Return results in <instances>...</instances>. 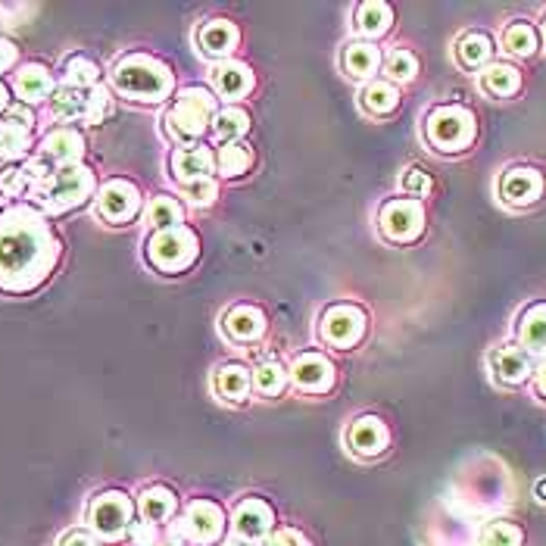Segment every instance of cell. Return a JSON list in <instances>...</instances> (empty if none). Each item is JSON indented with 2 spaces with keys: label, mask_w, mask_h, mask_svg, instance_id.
Instances as JSON below:
<instances>
[{
  "label": "cell",
  "mask_w": 546,
  "mask_h": 546,
  "mask_svg": "<svg viewBox=\"0 0 546 546\" xmlns=\"http://www.w3.org/2000/svg\"><path fill=\"white\" fill-rule=\"evenodd\" d=\"M63 241L35 203L0 210V294L25 297L54 275Z\"/></svg>",
  "instance_id": "1"
},
{
  "label": "cell",
  "mask_w": 546,
  "mask_h": 546,
  "mask_svg": "<svg viewBox=\"0 0 546 546\" xmlns=\"http://www.w3.org/2000/svg\"><path fill=\"white\" fill-rule=\"evenodd\" d=\"M113 88L135 103H163L175 94V72L160 57L135 50L113 66Z\"/></svg>",
  "instance_id": "2"
},
{
  "label": "cell",
  "mask_w": 546,
  "mask_h": 546,
  "mask_svg": "<svg viewBox=\"0 0 546 546\" xmlns=\"http://www.w3.org/2000/svg\"><path fill=\"white\" fill-rule=\"evenodd\" d=\"M216 113H219V100L210 88H203V85L181 88L166 113V135L178 147H194L203 141L206 128L213 125Z\"/></svg>",
  "instance_id": "3"
},
{
  "label": "cell",
  "mask_w": 546,
  "mask_h": 546,
  "mask_svg": "<svg viewBox=\"0 0 546 546\" xmlns=\"http://www.w3.org/2000/svg\"><path fill=\"white\" fill-rule=\"evenodd\" d=\"M94 194H97V175L85 163L60 169L57 175H50L47 181H41V185L32 191L35 206L44 216L72 213V210H78V206H85Z\"/></svg>",
  "instance_id": "4"
},
{
  "label": "cell",
  "mask_w": 546,
  "mask_h": 546,
  "mask_svg": "<svg viewBox=\"0 0 546 546\" xmlns=\"http://www.w3.org/2000/svg\"><path fill=\"white\" fill-rule=\"evenodd\" d=\"M147 263L163 275H181L188 272L200 259V238L191 225H172L153 231L144 244Z\"/></svg>",
  "instance_id": "5"
},
{
  "label": "cell",
  "mask_w": 546,
  "mask_h": 546,
  "mask_svg": "<svg viewBox=\"0 0 546 546\" xmlns=\"http://www.w3.org/2000/svg\"><path fill=\"white\" fill-rule=\"evenodd\" d=\"M475 135H478L475 113L462 107V103H444V107H434L425 116V138L440 153L468 150L475 141Z\"/></svg>",
  "instance_id": "6"
},
{
  "label": "cell",
  "mask_w": 546,
  "mask_h": 546,
  "mask_svg": "<svg viewBox=\"0 0 546 546\" xmlns=\"http://www.w3.org/2000/svg\"><path fill=\"white\" fill-rule=\"evenodd\" d=\"M228 531V515L216 500H191L181 512V518L172 525V534L178 543L194 546H216Z\"/></svg>",
  "instance_id": "7"
},
{
  "label": "cell",
  "mask_w": 546,
  "mask_h": 546,
  "mask_svg": "<svg viewBox=\"0 0 546 546\" xmlns=\"http://www.w3.org/2000/svg\"><path fill=\"white\" fill-rule=\"evenodd\" d=\"M88 525L103 540H119L135 525V503L122 490H103L88 506Z\"/></svg>",
  "instance_id": "8"
},
{
  "label": "cell",
  "mask_w": 546,
  "mask_h": 546,
  "mask_svg": "<svg viewBox=\"0 0 546 546\" xmlns=\"http://www.w3.org/2000/svg\"><path fill=\"white\" fill-rule=\"evenodd\" d=\"M369 334V316L366 309L356 303H331L322 312L319 322V337L325 344L337 350H353L362 344V337Z\"/></svg>",
  "instance_id": "9"
},
{
  "label": "cell",
  "mask_w": 546,
  "mask_h": 546,
  "mask_svg": "<svg viewBox=\"0 0 546 546\" xmlns=\"http://www.w3.org/2000/svg\"><path fill=\"white\" fill-rule=\"evenodd\" d=\"M378 231L390 244H415L425 231V206L422 200L397 197L387 200L378 213Z\"/></svg>",
  "instance_id": "10"
},
{
  "label": "cell",
  "mask_w": 546,
  "mask_h": 546,
  "mask_svg": "<svg viewBox=\"0 0 546 546\" xmlns=\"http://www.w3.org/2000/svg\"><path fill=\"white\" fill-rule=\"evenodd\" d=\"M144 194L132 178H110L97 188V213L110 225H128L141 216Z\"/></svg>",
  "instance_id": "11"
},
{
  "label": "cell",
  "mask_w": 546,
  "mask_h": 546,
  "mask_svg": "<svg viewBox=\"0 0 546 546\" xmlns=\"http://www.w3.org/2000/svg\"><path fill=\"white\" fill-rule=\"evenodd\" d=\"M213 169H216V153L206 144L175 147L169 156V172L181 188L191 185V181H200V178H213Z\"/></svg>",
  "instance_id": "12"
},
{
  "label": "cell",
  "mask_w": 546,
  "mask_h": 546,
  "mask_svg": "<svg viewBox=\"0 0 546 546\" xmlns=\"http://www.w3.org/2000/svg\"><path fill=\"white\" fill-rule=\"evenodd\" d=\"M231 528L234 534H238L241 540H266L275 528V512L266 500L259 497H250L244 503H238V509H234V518H231Z\"/></svg>",
  "instance_id": "13"
},
{
  "label": "cell",
  "mask_w": 546,
  "mask_h": 546,
  "mask_svg": "<svg viewBox=\"0 0 546 546\" xmlns=\"http://www.w3.org/2000/svg\"><path fill=\"white\" fill-rule=\"evenodd\" d=\"M291 378L303 394H328L334 387V362L322 353H300L291 366Z\"/></svg>",
  "instance_id": "14"
},
{
  "label": "cell",
  "mask_w": 546,
  "mask_h": 546,
  "mask_svg": "<svg viewBox=\"0 0 546 546\" xmlns=\"http://www.w3.org/2000/svg\"><path fill=\"white\" fill-rule=\"evenodd\" d=\"M390 444V431L387 425L378 419V415H362L347 428V447L350 453L362 456V459H375L387 450Z\"/></svg>",
  "instance_id": "15"
},
{
  "label": "cell",
  "mask_w": 546,
  "mask_h": 546,
  "mask_svg": "<svg viewBox=\"0 0 546 546\" xmlns=\"http://www.w3.org/2000/svg\"><path fill=\"white\" fill-rule=\"evenodd\" d=\"M238 41H241L238 25L228 22V19H210L197 29V50L210 60H222V63L231 60Z\"/></svg>",
  "instance_id": "16"
},
{
  "label": "cell",
  "mask_w": 546,
  "mask_h": 546,
  "mask_svg": "<svg viewBox=\"0 0 546 546\" xmlns=\"http://www.w3.org/2000/svg\"><path fill=\"white\" fill-rule=\"evenodd\" d=\"M222 328H225V334L231 337V341L253 344V341H259V337L266 334L269 319H266V312L259 309V306L241 303V306H231L225 312V316H222Z\"/></svg>",
  "instance_id": "17"
},
{
  "label": "cell",
  "mask_w": 546,
  "mask_h": 546,
  "mask_svg": "<svg viewBox=\"0 0 546 546\" xmlns=\"http://www.w3.org/2000/svg\"><path fill=\"white\" fill-rule=\"evenodd\" d=\"M13 88L19 94V103L35 107V103H44L54 97L57 82H54V72H50L44 63H25L13 78Z\"/></svg>",
  "instance_id": "18"
},
{
  "label": "cell",
  "mask_w": 546,
  "mask_h": 546,
  "mask_svg": "<svg viewBox=\"0 0 546 546\" xmlns=\"http://www.w3.org/2000/svg\"><path fill=\"white\" fill-rule=\"evenodd\" d=\"M543 194V175L537 169H509L503 178H500V197L512 206H531L537 203Z\"/></svg>",
  "instance_id": "19"
},
{
  "label": "cell",
  "mask_w": 546,
  "mask_h": 546,
  "mask_svg": "<svg viewBox=\"0 0 546 546\" xmlns=\"http://www.w3.org/2000/svg\"><path fill=\"white\" fill-rule=\"evenodd\" d=\"M32 156V128L10 116H0V160L7 166L25 163Z\"/></svg>",
  "instance_id": "20"
},
{
  "label": "cell",
  "mask_w": 546,
  "mask_h": 546,
  "mask_svg": "<svg viewBox=\"0 0 546 546\" xmlns=\"http://www.w3.org/2000/svg\"><path fill=\"white\" fill-rule=\"evenodd\" d=\"M490 369L493 375H497V381L503 384H525L534 372L531 366V353H525L522 347H500V350H493L490 356Z\"/></svg>",
  "instance_id": "21"
},
{
  "label": "cell",
  "mask_w": 546,
  "mask_h": 546,
  "mask_svg": "<svg viewBox=\"0 0 546 546\" xmlns=\"http://www.w3.org/2000/svg\"><path fill=\"white\" fill-rule=\"evenodd\" d=\"M253 72L250 66L238 63V60H225L213 69V91L225 100H234V97H247L253 91Z\"/></svg>",
  "instance_id": "22"
},
{
  "label": "cell",
  "mask_w": 546,
  "mask_h": 546,
  "mask_svg": "<svg viewBox=\"0 0 546 546\" xmlns=\"http://www.w3.org/2000/svg\"><path fill=\"white\" fill-rule=\"evenodd\" d=\"M138 509H141V522L163 525V522H169V518L175 515L178 497H175V490L166 487V484H150V487L141 490Z\"/></svg>",
  "instance_id": "23"
},
{
  "label": "cell",
  "mask_w": 546,
  "mask_h": 546,
  "mask_svg": "<svg viewBox=\"0 0 546 546\" xmlns=\"http://www.w3.org/2000/svg\"><path fill=\"white\" fill-rule=\"evenodd\" d=\"M518 344L531 356H546V303H534L518 319Z\"/></svg>",
  "instance_id": "24"
},
{
  "label": "cell",
  "mask_w": 546,
  "mask_h": 546,
  "mask_svg": "<svg viewBox=\"0 0 546 546\" xmlns=\"http://www.w3.org/2000/svg\"><path fill=\"white\" fill-rule=\"evenodd\" d=\"M341 63L350 78H372L384 66V57H381V47L372 41H350L344 47Z\"/></svg>",
  "instance_id": "25"
},
{
  "label": "cell",
  "mask_w": 546,
  "mask_h": 546,
  "mask_svg": "<svg viewBox=\"0 0 546 546\" xmlns=\"http://www.w3.org/2000/svg\"><path fill=\"white\" fill-rule=\"evenodd\" d=\"M253 387V372L241 362H225L216 372V394L228 403H244Z\"/></svg>",
  "instance_id": "26"
},
{
  "label": "cell",
  "mask_w": 546,
  "mask_h": 546,
  "mask_svg": "<svg viewBox=\"0 0 546 546\" xmlns=\"http://www.w3.org/2000/svg\"><path fill=\"white\" fill-rule=\"evenodd\" d=\"M356 32L366 35V38H384L390 32V25H394V10L384 0H366V4L356 7Z\"/></svg>",
  "instance_id": "27"
},
{
  "label": "cell",
  "mask_w": 546,
  "mask_h": 546,
  "mask_svg": "<svg viewBox=\"0 0 546 546\" xmlns=\"http://www.w3.org/2000/svg\"><path fill=\"white\" fill-rule=\"evenodd\" d=\"M481 88L490 97H512L522 88V72H518L512 63H490L481 72Z\"/></svg>",
  "instance_id": "28"
},
{
  "label": "cell",
  "mask_w": 546,
  "mask_h": 546,
  "mask_svg": "<svg viewBox=\"0 0 546 546\" xmlns=\"http://www.w3.org/2000/svg\"><path fill=\"white\" fill-rule=\"evenodd\" d=\"M63 85L75 91H94L100 85V66L88 54H72L63 63Z\"/></svg>",
  "instance_id": "29"
},
{
  "label": "cell",
  "mask_w": 546,
  "mask_h": 546,
  "mask_svg": "<svg viewBox=\"0 0 546 546\" xmlns=\"http://www.w3.org/2000/svg\"><path fill=\"white\" fill-rule=\"evenodd\" d=\"M85 110H88V91H75L60 85L50 97V116L57 122H85Z\"/></svg>",
  "instance_id": "30"
},
{
  "label": "cell",
  "mask_w": 546,
  "mask_h": 546,
  "mask_svg": "<svg viewBox=\"0 0 546 546\" xmlns=\"http://www.w3.org/2000/svg\"><path fill=\"white\" fill-rule=\"evenodd\" d=\"M400 107V88L394 82H369L362 88V110L372 116H390Z\"/></svg>",
  "instance_id": "31"
},
{
  "label": "cell",
  "mask_w": 546,
  "mask_h": 546,
  "mask_svg": "<svg viewBox=\"0 0 546 546\" xmlns=\"http://www.w3.org/2000/svg\"><path fill=\"white\" fill-rule=\"evenodd\" d=\"M493 57V41L490 35L484 32H468L459 38V47H456V60L465 66V69H484Z\"/></svg>",
  "instance_id": "32"
},
{
  "label": "cell",
  "mask_w": 546,
  "mask_h": 546,
  "mask_svg": "<svg viewBox=\"0 0 546 546\" xmlns=\"http://www.w3.org/2000/svg\"><path fill=\"white\" fill-rule=\"evenodd\" d=\"M247 132H250V116L241 107H222L213 119V135L219 138V144L244 141Z\"/></svg>",
  "instance_id": "33"
},
{
  "label": "cell",
  "mask_w": 546,
  "mask_h": 546,
  "mask_svg": "<svg viewBox=\"0 0 546 546\" xmlns=\"http://www.w3.org/2000/svg\"><path fill=\"white\" fill-rule=\"evenodd\" d=\"M250 166H253V150H250V144H244V141L219 144V150H216V169L225 178H241Z\"/></svg>",
  "instance_id": "34"
},
{
  "label": "cell",
  "mask_w": 546,
  "mask_h": 546,
  "mask_svg": "<svg viewBox=\"0 0 546 546\" xmlns=\"http://www.w3.org/2000/svg\"><path fill=\"white\" fill-rule=\"evenodd\" d=\"M147 222L153 231H160V228H172V225H185V206H181V200L175 197H153L150 206H147Z\"/></svg>",
  "instance_id": "35"
},
{
  "label": "cell",
  "mask_w": 546,
  "mask_h": 546,
  "mask_svg": "<svg viewBox=\"0 0 546 546\" xmlns=\"http://www.w3.org/2000/svg\"><path fill=\"white\" fill-rule=\"evenodd\" d=\"M288 378H291V372L284 369L278 359H269L253 372V387L263 397H278V394H284V387H288Z\"/></svg>",
  "instance_id": "36"
},
{
  "label": "cell",
  "mask_w": 546,
  "mask_h": 546,
  "mask_svg": "<svg viewBox=\"0 0 546 546\" xmlns=\"http://www.w3.org/2000/svg\"><path fill=\"white\" fill-rule=\"evenodd\" d=\"M503 44L515 57H531L537 50V29L531 22H512L503 35Z\"/></svg>",
  "instance_id": "37"
},
{
  "label": "cell",
  "mask_w": 546,
  "mask_h": 546,
  "mask_svg": "<svg viewBox=\"0 0 546 546\" xmlns=\"http://www.w3.org/2000/svg\"><path fill=\"white\" fill-rule=\"evenodd\" d=\"M384 72H387L390 78H394V82H412L415 72H419V60H415L412 50L397 47V50H390V54H387Z\"/></svg>",
  "instance_id": "38"
},
{
  "label": "cell",
  "mask_w": 546,
  "mask_h": 546,
  "mask_svg": "<svg viewBox=\"0 0 546 546\" xmlns=\"http://www.w3.org/2000/svg\"><path fill=\"white\" fill-rule=\"evenodd\" d=\"M481 546H522V528L512 522H490L481 531Z\"/></svg>",
  "instance_id": "39"
},
{
  "label": "cell",
  "mask_w": 546,
  "mask_h": 546,
  "mask_svg": "<svg viewBox=\"0 0 546 546\" xmlns=\"http://www.w3.org/2000/svg\"><path fill=\"white\" fill-rule=\"evenodd\" d=\"M400 188H403V194H406V197L422 200V197H428V194H431L434 181H431V175H428L425 169L409 166V169L403 172V178H400Z\"/></svg>",
  "instance_id": "40"
},
{
  "label": "cell",
  "mask_w": 546,
  "mask_h": 546,
  "mask_svg": "<svg viewBox=\"0 0 546 546\" xmlns=\"http://www.w3.org/2000/svg\"><path fill=\"white\" fill-rule=\"evenodd\" d=\"M110 110H113V103H110V94H107V88H94V91H88V110H85V122L88 125H100L103 119L110 116Z\"/></svg>",
  "instance_id": "41"
},
{
  "label": "cell",
  "mask_w": 546,
  "mask_h": 546,
  "mask_svg": "<svg viewBox=\"0 0 546 546\" xmlns=\"http://www.w3.org/2000/svg\"><path fill=\"white\" fill-rule=\"evenodd\" d=\"M181 191H185V197H191L197 206H210V203L219 197V185H216V178H200V181H191V185H185Z\"/></svg>",
  "instance_id": "42"
},
{
  "label": "cell",
  "mask_w": 546,
  "mask_h": 546,
  "mask_svg": "<svg viewBox=\"0 0 546 546\" xmlns=\"http://www.w3.org/2000/svg\"><path fill=\"white\" fill-rule=\"evenodd\" d=\"M263 546H309V540L300 531H294V528H281V531H272L263 540Z\"/></svg>",
  "instance_id": "43"
},
{
  "label": "cell",
  "mask_w": 546,
  "mask_h": 546,
  "mask_svg": "<svg viewBox=\"0 0 546 546\" xmlns=\"http://www.w3.org/2000/svg\"><path fill=\"white\" fill-rule=\"evenodd\" d=\"M16 60H19V47L10 38L0 35V72H10L16 66Z\"/></svg>",
  "instance_id": "44"
},
{
  "label": "cell",
  "mask_w": 546,
  "mask_h": 546,
  "mask_svg": "<svg viewBox=\"0 0 546 546\" xmlns=\"http://www.w3.org/2000/svg\"><path fill=\"white\" fill-rule=\"evenodd\" d=\"M60 546H97V537L94 531H85V528H72L63 534Z\"/></svg>",
  "instance_id": "45"
},
{
  "label": "cell",
  "mask_w": 546,
  "mask_h": 546,
  "mask_svg": "<svg viewBox=\"0 0 546 546\" xmlns=\"http://www.w3.org/2000/svg\"><path fill=\"white\" fill-rule=\"evenodd\" d=\"M128 534H132L135 546H153L156 543V525H150V522H135Z\"/></svg>",
  "instance_id": "46"
},
{
  "label": "cell",
  "mask_w": 546,
  "mask_h": 546,
  "mask_svg": "<svg viewBox=\"0 0 546 546\" xmlns=\"http://www.w3.org/2000/svg\"><path fill=\"white\" fill-rule=\"evenodd\" d=\"M4 116H10V119H16V122H22V125L35 128V113H32V107H25V103H13V107H10Z\"/></svg>",
  "instance_id": "47"
},
{
  "label": "cell",
  "mask_w": 546,
  "mask_h": 546,
  "mask_svg": "<svg viewBox=\"0 0 546 546\" xmlns=\"http://www.w3.org/2000/svg\"><path fill=\"white\" fill-rule=\"evenodd\" d=\"M13 107V97H10V88H7V82H0V116H4L7 110Z\"/></svg>",
  "instance_id": "48"
},
{
  "label": "cell",
  "mask_w": 546,
  "mask_h": 546,
  "mask_svg": "<svg viewBox=\"0 0 546 546\" xmlns=\"http://www.w3.org/2000/svg\"><path fill=\"white\" fill-rule=\"evenodd\" d=\"M537 390H540V394L546 397V362H543V366L537 369Z\"/></svg>",
  "instance_id": "49"
},
{
  "label": "cell",
  "mask_w": 546,
  "mask_h": 546,
  "mask_svg": "<svg viewBox=\"0 0 546 546\" xmlns=\"http://www.w3.org/2000/svg\"><path fill=\"white\" fill-rule=\"evenodd\" d=\"M225 546H256V543H250V540H241V537H234V540H228Z\"/></svg>",
  "instance_id": "50"
},
{
  "label": "cell",
  "mask_w": 546,
  "mask_h": 546,
  "mask_svg": "<svg viewBox=\"0 0 546 546\" xmlns=\"http://www.w3.org/2000/svg\"><path fill=\"white\" fill-rule=\"evenodd\" d=\"M537 497L546 503V481H540V484H537Z\"/></svg>",
  "instance_id": "51"
},
{
  "label": "cell",
  "mask_w": 546,
  "mask_h": 546,
  "mask_svg": "<svg viewBox=\"0 0 546 546\" xmlns=\"http://www.w3.org/2000/svg\"><path fill=\"white\" fill-rule=\"evenodd\" d=\"M7 169H10V166H7L4 160H0V178H4V172H7Z\"/></svg>",
  "instance_id": "52"
},
{
  "label": "cell",
  "mask_w": 546,
  "mask_h": 546,
  "mask_svg": "<svg viewBox=\"0 0 546 546\" xmlns=\"http://www.w3.org/2000/svg\"><path fill=\"white\" fill-rule=\"evenodd\" d=\"M163 546H185V543H178V540H169V543H163Z\"/></svg>",
  "instance_id": "53"
},
{
  "label": "cell",
  "mask_w": 546,
  "mask_h": 546,
  "mask_svg": "<svg viewBox=\"0 0 546 546\" xmlns=\"http://www.w3.org/2000/svg\"><path fill=\"white\" fill-rule=\"evenodd\" d=\"M543 41H546V22H543Z\"/></svg>",
  "instance_id": "54"
}]
</instances>
